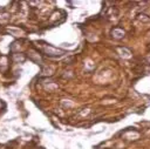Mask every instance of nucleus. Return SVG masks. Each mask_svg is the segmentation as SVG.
<instances>
[{
  "mask_svg": "<svg viewBox=\"0 0 150 149\" xmlns=\"http://www.w3.org/2000/svg\"><path fill=\"white\" fill-rule=\"evenodd\" d=\"M42 49H44L45 54H47L49 56H59V55L65 54V51H62V49H60V48H55L53 46H48V45L44 46Z\"/></svg>",
  "mask_w": 150,
  "mask_h": 149,
  "instance_id": "f257e3e1",
  "label": "nucleus"
},
{
  "mask_svg": "<svg viewBox=\"0 0 150 149\" xmlns=\"http://www.w3.org/2000/svg\"><path fill=\"white\" fill-rule=\"evenodd\" d=\"M116 51L119 52V54H120L122 58L128 59V58L131 56V52L129 51L128 48H126V47H117V48H116Z\"/></svg>",
  "mask_w": 150,
  "mask_h": 149,
  "instance_id": "f03ea898",
  "label": "nucleus"
},
{
  "mask_svg": "<svg viewBox=\"0 0 150 149\" xmlns=\"http://www.w3.org/2000/svg\"><path fill=\"white\" fill-rule=\"evenodd\" d=\"M124 34H126V33H124V31L121 30V28H114L111 31V35L114 36L115 39H122L124 36Z\"/></svg>",
  "mask_w": 150,
  "mask_h": 149,
  "instance_id": "7ed1b4c3",
  "label": "nucleus"
},
{
  "mask_svg": "<svg viewBox=\"0 0 150 149\" xmlns=\"http://www.w3.org/2000/svg\"><path fill=\"white\" fill-rule=\"evenodd\" d=\"M148 15L145 14H139V19L140 20H143V21H150V18H147Z\"/></svg>",
  "mask_w": 150,
  "mask_h": 149,
  "instance_id": "20e7f679",
  "label": "nucleus"
}]
</instances>
